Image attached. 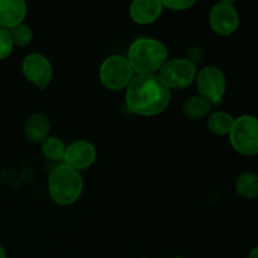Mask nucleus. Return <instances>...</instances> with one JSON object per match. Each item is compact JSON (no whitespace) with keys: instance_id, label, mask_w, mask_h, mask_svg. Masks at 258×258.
Wrapping results in <instances>:
<instances>
[{"instance_id":"4468645a","label":"nucleus","mask_w":258,"mask_h":258,"mask_svg":"<svg viewBox=\"0 0 258 258\" xmlns=\"http://www.w3.org/2000/svg\"><path fill=\"white\" fill-rule=\"evenodd\" d=\"M234 117L226 111H216L207 118V127L217 136L229 135L233 127Z\"/></svg>"},{"instance_id":"ddd939ff","label":"nucleus","mask_w":258,"mask_h":258,"mask_svg":"<svg viewBox=\"0 0 258 258\" xmlns=\"http://www.w3.org/2000/svg\"><path fill=\"white\" fill-rule=\"evenodd\" d=\"M50 121L43 113H34L24 123V135L30 143L42 144L49 138Z\"/></svg>"},{"instance_id":"6e6552de","label":"nucleus","mask_w":258,"mask_h":258,"mask_svg":"<svg viewBox=\"0 0 258 258\" xmlns=\"http://www.w3.org/2000/svg\"><path fill=\"white\" fill-rule=\"evenodd\" d=\"M22 72L25 80L39 90L47 88L53 78L52 63L40 53H30L23 59Z\"/></svg>"},{"instance_id":"1a4fd4ad","label":"nucleus","mask_w":258,"mask_h":258,"mask_svg":"<svg viewBox=\"0 0 258 258\" xmlns=\"http://www.w3.org/2000/svg\"><path fill=\"white\" fill-rule=\"evenodd\" d=\"M209 25L212 30L219 35H231L238 29L239 14L232 2H219L212 7L209 12Z\"/></svg>"},{"instance_id":"7ed1b4c3","label":"nucleus","mask_w":258,"mask_h":258,"mask_svg":"<svg viewBox=\"0 0 258 258\" xmlns=\"http://www.w3.org/2000/svg\"><path fill=\"white\" fill-rule=\"evenodd\" d=\"M83 179L81 173L68 168L64 164L55 166L48 178V193L55 204L68 207L81 198Z\"/></svg>"},{"instance_id":"f257e3e1","label":"nucleus","mask_w":258,"mask_h":258,"mask_svg":"<svg viewBox=\"0 0 258 258\" xmlns=\"http://www.w3.org/2000/svg\"><path fill=\"white\" fill-rule=\"evenodd\" d=\"M170 101L171 90L158 75H136L126 87V107L135 115L145 117L160 115Z\"/></svg>"},{"instance_id":"0eeeda50","label":"nucleus","mask_w":258,"mask_h":258,"mask_svg":"<svg viewBox=\"0 0 258 258\" xmlns=\"http://www.w3.org/2000/svg\"><path fill=\"white\" fill-rule=\"evenodd\" d=\"M197 64L188 58L168 59L160 68L158 76L169 88H185L196 81Z\"/></svg>"},{"instance_id":"dca6fc26","label":"nucleus","mask_w":258,"mask_h":258,"mask_svg":"<svg viewBox=\"0 0 258 258\" xmlns=\"http://www.w3.org/2000/svg\"><path fill=\"white\" fill-rule=\"evenodd\" d=\"M212 105L201 96H191L183 103V112L189 120H202L209 115Z\"/></svg>"},{"instance_id":"f8f14e48","label":"nucleus","mask_w":258,"mask_h":258,"mask_svg":"<svg viewBox=\"0 0 258 258\" xmlns=\"http://www.w3.org/2000/svg\"><path fill=\"white\" fill-rule=\"evenodd\" d=\"M27 12V4L23 0H0V28L9 30L22 24Z\"/></svg>"},{"instance_id":"2eb2a0df","label":"nucleus","mask_w":258,"mask_h":258,"mask_svg":"<svg viewBox=\"0 0 258 258\" xmlns=\"http://www.w3.org/2000/svg\"><path fill=\"white\" fill-rule=\"evenodd\" d=\"M234 189L237 194L244 199L258 198V174L246 171L237 176L234 181Z\"/></svg>"},{"instance_id":"9d476101","label":"nucleus","mask_w":258,"mask_h":258,"mask_svg":"<svg viewBox=\"0 0 258 258\" xmlns=\"http://www.w3.org/2000/svg\"><path fill=\"white\" fill-rule=\"evenodd\" d=\"M97 151L95 145L87 140H76L66 146L63 164L78 171L86 170L95 164Z\"/></svg>"},{"instance_id":"b1692460","label":"nucleus","mask_w":258,"mask_h":258,"mask_svg":"<svg viewBox=\"0 0 258 258\" xmlns=\"http://www.w3.org/2000/svg\"><path fill=\"white\" fill-rule=\"evenodd\" d=\"M141 258H148V257H141Z\"/></svg>"},{"instance_id":"f03ea898","label":"nucleus","mask_w":258,"mask_h":258,"mask_svg":"<svg viewBox=\"0 0 258 258\" xmlns=\"http://www.w3.org/2000/svg\"><path fill=\"white\" fill-rule=\"evenodd\" d=\"M127 60L136 75H158L168 60V49L154 38H138L127 50Z\"/></svg>"},{"instance_id":"a211bd4d","label":"nucleus","mask_w":258,"mask_h":258,"mask_svg":"<svg viewBox=\"0 0 258 258\" xmlns=\"http://www.w3.org/2000/svg\"><path fill=\"white\" fill-rule=\"evenodd\" d=\"M9 33L14 45H18V47H28L33 42L32 29L24 23L18 24L17 27L9 29Z\"/></svg>"},{"instance_id":"4be33fe9","label":"nucleus","mask_w":258,"mask_h":258,"mask_svg":"<svg viewBox=\"0 0 258 258\" xmlns=\"http://www.w3.org/2000/svg\"><path fill=\"white\" fill-rule=\"evenodd\" d=\"M0 258H7V253H5L4 248H3V246L0 244Z\"/></svg>"},{"instance_id":"20e7f679","label":"nucleus","mask_w":258,"mask_h":258,"mask_svg":"<svg viewBox=\"0 0 258 258\" xmlns=\"http://www.w3.org/2000/svg\"><path fill=\"white\" fill-rule=\"evenodd\" d=\"M229 143L234 151L243 156L258 155V117L241 115L234 118L229 133Z\"/></svg>"},{"instance_id":"aec40b11","label":"nucleus","mask_w":258,"mask_h":258,"mask_svg":"<svg viewBox=\"0 0 258 258\" xmlns=\"http://www.w3.org/2000/svg\"><path fill=\"white\" fill-rule=\"evenodd\" d=\"M196 4L194 0H164L161 2L163 8L170 9L173 12H183V10L190 9Z\"/></svg>"},{"instance_id":"39448f33","label":"nucleus","mask_w":258,"mask_h":258,"mask_svg":"<svg viewBox=\"0 0 258 258\" xmlns=\"http://www.w3.org/2000/svg\"><path fill=\"white\" fill-rule=\"evenodd\" d=\"M100 81L110 91H121L128 86L134 77V71L127 58L122 55H110L100 66Z\"/></svg>"},{"instance_id":"f3484780","label":"nucleus","mask_w":258,"mask_h":258,"mask_svg":"<svg viewBox=\"0 0 258 258\" xmlns=\"http://www.w3.org/2000/svg\"><path fill=\"white\" fill-rule=\"evenodd\" d=\"M40 145H42V154L44 155L45 159L50 161L63 160L66 146L59 138L49 136Z\"/></svg>"},{"instance_id":"412c9836","label":"nucleus","mask_w":258,"mask_h":258,"mask_svg":"<svg viewBox=\"0 0 258 258\" xmlns=\"http://www.w3.org/2000/svg\"><path fill=\"white\" fill-rule=\"evenodd\" d=\"M248 258H258V246L253 247V248H252L251 251H249Z\"/></svg>"},{"instance_id":"423d86ee","label":"nucleus","mask_w":258,"mask_h":258,"mask_svg":"<svg viewBox=\"0 0 258 258\" xmlns=\"http://www.w3.org/2000/svg\"><path fill=\"white\" fill-rule=\"evenodd\" d=\"M199 96L211 105H221L227 90V80L223 71L216 66L202 68L196 77Z\"/></svg>"},{"instance_id":"5701e85b","label":"nucleus","mask_w":258,"mask_h":258,"mask_svg":"<svg viewBox=\"0 0 258 258\" xmlns=\"http://www.w3.org/2000/svg\"><path fill=\"white\" fill-rule=\"evenodd\" d=\"M173 258H184V257H173Z\"/></svg>"},{"instance_id":"9b49d317","label":"nucleus","mask_w":258,"mask_h":258,"mask_svg":"<svg viewBox=\"0 0 258 258\" xmlns=\"http://www.w3.org/2000/svg\"><path fill=\"white\" fill-rule=\"evenodd\" d=\"M160 0H135L130 4V18L140 25H148L155 22L163 13Z\"/></svg>"},{"instance_id":"6ab92c4d","label":"nucleus","mask_w":258,"mask_h":258,"mask_svg":"<svg viewBox=\"0 0 258 258\" xmlns=\"http://www.w3.org/2000/svg\"><path fill=\"white\" fill-rule=\"evenodd\" d=\"M13 48H14V43L10 37L9 30L0 28V60L9 57L13 52Z\"/></svg>"}]
</instances>
